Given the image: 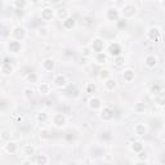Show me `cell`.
I'll use <instances>...</instances> for the list:
<instances>
[{"instance_id":"cell-42","label":"cell","mask_w":165,"mask_h":165,"mask_svg":"<svg viewBox=\"0 0 165 165\" xmlns=\"http://www.w3.org/2000/svg\"><path fill=\"white\" fill-rule=\"evenodd\" d=\"M123 62H124V58H123V57H117V59H116V65L119 66V65H121Z\"/></svg>"},{"instance_id":"cell-41","label":"cell","mask_w":165,"mask_h":165,"mask_svg":"<svg viewBox=\"0 0 165 165\" xmlns=\"http://www.w3.org/2000/svg\"><path fill=\"white\" fill-rule=\"evenodd\" d=\"M74 138H75L74 133H68V135H66V140L67 141H71V140H74Z\"/></svg>"},{"instance_id":"cell-39","label":"cell","mask_w":165,"mask_h":165,"mask_svg":"<svg viewBox=\"0 0 165 165\" xmlns=\"http://www.w3.org/2000/svg\"><path fill=\"white\" fill-rule=\"evenodd\" d=\"M111 138H112V135H111L110 132H103V133H102V140H103V141H110Z\"/></svg>"},{"instance_id":"cell-13","label":"cell","mask_w":165,"mask_h":165,"mask_svg":"<svg viewBox=\"0 0 165 165\" xmlns=\"http://www.w3.org/2000/svg\"><path fill=\"white\" fill-rule=\"evenodd\" d=\"M8 58H5L4 59V62H3V65H2V74L4 75V76H9V75H12L13 74V67L11 66V63L8 62Z\"/></svg>"},{"instance_id":"cell-31","label":"cell","mask_w":165,"mask_h":165,"mask_svg":"<svg viewBox=\"0 0 165 165\" xmlns=\"http://www.w3.org/2000/svg\"><path fill=\"white\" fill-rule=\"evenodd\" d=\"M26 80L29 83H36L38 81V75L35 72H29L27 76H26Z\"/></svg>"},{"instance_id":"cell-10","label":"cell","mask_w":165,"mask_h":165,"mask_svg":"<svg viewBox=\"0 0 165 165\" xmlns=\"http://www.w3.org/2000/svg\"><path fill=\"white\" fill-rule=\"evenodd\" d=\"M99 116H101V119L103 121H110V120L114 119V110L110 108V107H103L101 110Z\"/></svg>"},{"instance_id":"cell-1","label":"cell","mask_w":165,"mask_h":165,"mask_svg":"<svg viewBox=\"0 0 165 165\" xmlns=\"http://www.w3.org/2000/svg\"><path fill=\"white\" fill-rule=\"evenodd\" d=\"M120 11H121L120 12V16H123L124 20H126V18H133V17L138 13V7L134 3L129 2V3L123 4V7H121Z\"/></svg>"},{"instance_id":"cell-5","label":"cell","mask_w":165,"mask_h":165,"mask_svg":"<svg viewBox=\"0 0 165 165\" xmlns=\"http://www.w3.org/2000/svg\"><path fill=\"white\" fill-rule=\"evenodd\" d=\"M147 38L151 41H160L161 40V30L159 27H150L147 31Z\"/></svg>"},{"instance_id":"cell-24","label":"cell","mask_w":165,"mask_h":165,"mask_svg":"<svg viewBox=\"0 0 165 165\" xmlns=\"http://www.w3.org/2000/svg\"><path fill=\"white\" fill-rule=\"evenodd\" d=\"M163 92V86L160 85V84H158V83H155V84H152L151 85V89H150V93L151 94H154L155 97H158V95L160 94Z\"/></svg>"},{"instance_id":"cell-32","label":"cell","mask_w":165,"mask_h":165,"mask_svg":"<svg viewBox=\"0 0 165 165\" xmlns=\"http://www.w3.org/2000/svg\"><path fill=\"white\" fill-rule=\"evenodd\" d=\"M36 120L39 121V123H45V121L48 120V115L45 114V112H39V114L36 115Z\"/></svg>"},{"instance_id":"cell-12","label":"cell","mask_w":165,"mask_h":165,"mask_svg":"<svg viewBox=\"0 0 165 165\" xmlns=\"http://www.w3.org/2000/svg\"><path fill=\"white\" fill-rule=\"evenodd\" d=\"M88 105H89L90 110H93V111H97V110L102 108V101H101L98 97H94V95H93V97L89 99Z\"/></svg>"},{"instance_id":"cell-22","label":"cell","mask_w":165,"mask_h":165,"mask_svg":"<svg viewBox=\"0 0 165 165\" xmlns=\"http://www.w3.org/2000/svg\"><path fill=\"white\" fill-rule=\"evenodd\" d=\"M35 155V147H34L32 144H26L23 147V156H26V158H31V156Z\"/></svg>"},{"instance_id":"cell-43","label":"cell","mask_w":165,"mask_h":165,"mask_svg":"<svg viewBox=\"0 0 165 165\" xmlns=\"http://www.w3.org/2000/svg\"><path fill=\"white\" fill-rule=\"evenodd\" d=\"M22 165H32V163H31V160H25L22 163Z\"/></svg>"},{"instance_id":"cell-33","label":"cell","mask_w":165,"mask_h":165,"mask_svg":"<svg viewBox=\"0 0 165 165\" xmlns=\"http://www.w3.org/2000/svg\"><path fill=\"white\" fill-rule=\"evenodd\" d=\"M23 95H25V98L26 99H31L32 97H34V90L31 89V88H26L25 90H23Z\"/></svg>"},{"instance_id":"cell-40","label":"cell","mask_w":165,"mask_h":165,"mask_svg":"<svg viewBox=\"0 0 165 165\" xmlns=\"http://www.w3.org/2000/svg\"><path fill=\"white\" fill-rule=\"evenodd\" d=\"M146 158H147L146 152H143V151H142V152H140V159H141L140 161H144V160H146Z\"/></svg>"},{"instance_id":"cell-18","label":"cell","mask_w":165,"mask_h":165,"mask_svg":"<svg viewBox=\"0 0 165 165\" xmlns=\"http://www.w3.org/2000/svg\"><path fill=\"white\" fill-rule=\"evenodd\" d=\"M143 149H144V146H143V143H142L141 141H133L132 143H130V150L134 151V152H137V154L142 152Z\"/></svg>"},{"instance_id":"cell-29","label":"cell","mask_w":165,"mask_h":165,"mask_svg":"<svg viewBox=\"0 0 165 165\" xmlns=\"http://www.w3.org/2000/svg\"><path fill=\"white\" fill-rule=\"evenodd\" d=\"M110 75H111V72H110V70H107V68H105V70H102L99 71V79H103V80H107V79H110Z\"/></svg>"},{"instance_id":"cell-35","label":"cell","mask_w":165,"mask_h":165,"mask_svg":"<svg viewBox=\"0 0 165 165\" xmlns=\"http://www.w3.org/2000/svg\"><path fill=\"white\" fill-rule=\"evenodd\" d=\"M116 26H117V29H125L126 27V20L120 18L119 21H116Z\"/></svg>"},{"instance_id":"cell-17","label":"cell","mask_w":165,"mask_h":165,"mask_svg":"<svg viewBox=\"0 0 165 165\" xmlns=\"http://www.w3.org/2000/svg\"><path fill=\"white\" fill-rule=\"evenodd\" d=\"M134 77H135L134 70H132V68H126V70H124V72H123V79L126 83H132L134 80Z\"/></svg>"},{"instance_id":"cell-23","label":"cell","mask_w":165,"mask_h":165,"mask_svg":"<svg viewBox=\"0 0 165 165\" xmlns=\"http://www.w3.org/2000/svg\"><path fill=\"white\" fill-rule=\"evenodd\" d=\"M39 93L41 95H48L50 93V85L47 84V83H41L39 85Z\"/></svg>"},{"instance_id":"cell-7","label":"cell","mask_w":165,"mask_h":165,"mask_svg":"<svg viewBox=\"0 0 165 165\" xmlns=\"http://www.w3.org/2000/svg\"><path fill=\"white\" fill-rule=\"evenodd\" d=\"M144 65L147 68H155L159 65V57L155 54H149L144 58Z\"/></svg>"},{"instance_id":"cell-34","label":"cell","mask_w":165,"mask_h":165,"mask_svg":"<svg viewBox=\"0 0 165 165\" xmlns=\"http://www.w3.org/2000/svg\"><path fill=\"white\" fill-rule=\"evenodd\" d=\"M95 89H97V86H95V84H93V83H89L86 85V93L93 94V93H95Z\"/></svg>"},{"instance_id":"cell-6","label":"cell","mask_w":165,"mask_h":165,"mask_svg":"<svg viewBox=\"0 0 165 165\" xmlns=\"http://www.w3.org/2000/svg\"><path fill=\"white\" fill-rule=\"evenodd\" d=\"M12 35H13V39L14 40L21 41L26 36V29L22 27V26H16V27L12 30Z\"/></svg>"},{"instance_id":"cell-9","label":"cell","mask_w":165,"mask_h":165,"mask_svg":"<svg viewBox=\"0 0 165 165\" xmlns=\"http://www.w3.org/2000/svg\"><path fill=\"white\" fill-rule=\"evenodd\" d=\"M120 11L119 9H116V8H110V9H107V12H106V18L108 20V21H119L120 20Z\"/></svg>"},{"instance_id":"cell-15","label":"cell","mask_w":165,"mask_h":165,"mask_svg":"<svg viewBox=\"0 0 165 165\" xmlns=\"http://www.w3.org/2000/svg\"><path fill=\"white\" fill-rule=\"evenodd\" d=\"M53 124L56 126H58V128L59 126H63L66 124V116L63 114H56L53 116Z\"/></svg>"},{"instance_id":"cell-28","label":"cell","mask_w":165,"mask_h":165,"mask_svg":"<svg viewBox=\"0 0 165 165\" xmlns=\"http://www.w3.org/2000/svg\"><path fill=\"white\" fill-rule=\"evenodd\" d=\"M95 61H97V63H106L107 62V56L103 53H98L97 56H95Z\"/></svg>"},{"instance_id":"cell-26","label":"cell","mask_w":165,"mask_h":165,"mask_svg":"<svg viewBox=\"0 0 165 165\" xmlns=\"http://www.w3.org/2000/svg\"><path fill=\"white\" fill-rule=\"evenodd\" d=\"M105 86L107 90H114L116 88V81L114 79H107L105 80Z\"/></svg>"},{"instance_id":"cell-20","label":"cell","mask_w":165,"mask_h":165,"mask_svg":"<svg viewBox=\"0 0 165 165\" xmlns=\"http://www.w3.org/2000/svg\"><path fill=\"white\" fill-rule=\"evenodd\" d=\"M17 150H18V144L13 141H8L7 144H5V151L8 154H16Z\"/></svg>"},{"instance_id":"cell-30","label":"cell","mask_w":165,"mask_h":165,"mask_svg":"<svg viewBox=\"0 0 165 165\" xmlns=\"http://www.w3.org/2000/svg\"><path fill=\"white\" fill-rule=\"evenodd\" d=\"M40 137L43 138V140H50L52 134L49 132V129H41L40 130Z\"/></svg>"},{"instance_id":"cell-3","label":"cell","mask_w":165,"mask_h":165,"mask_svg":"<svg viewBox=\"0 0 165 165\" xmlns=\"http://www.w3.org/2000/svg\"><path fill=\"white\" fill-rule=\"evenodd\" d=\"M54 11L53 8H50V7H45V8H43L41 9V13H40V18L43 21H45V22H49L53 20V17H54Z\"/></svg>"},{"instance_id":"cell-36","label":"cell","mask_w":165,"mask_h":165,"mask_svg":"<svg viewBox=\"0 0 165 165\" xmlns=\"http://www.w3.org/2000/svg\"><path fill=\"white\" fill-rule=\"evenodd\" d=\"M48 27H40L39 29V35L40 36H43V38H45V36H48Z\"/></svg>"},{"instance_id":"cell-16","label":"cell","mask_w":165,"mask_h":165,"mask_svg":"<svg viewBox=\"0 0 165 165\" xmlns=\"http://www.w3.org/2000/svg\"><path fill=\"white\" fill-rule=\"evenodd\" d=\"M41 66H43V70H44V71L50 72V71L54 68V61L52 59V58H47V59L43 61Z\"/></svg>"},{"instance_id":"cell-14","label":"cell","mask_w":165,"mask_h":165,"mask_svg":"<svg viewBox=\"0 0 165 165\" xmlns=\"http://www.w3.org/2000/svg\"><path fill=\"white\" fill-rule=\"evenodd\" d=\"M133 130H134V133H135L137 135H140V137H143V135L147 134V126H146L143 123L135 124L134 128H133Z\"/></svg>"},{"instance_id":"cell-11","label":"cell","mask_w":165,"mask_h":165,"mask_svg":"<svg viewBox=\"0 0 165 165\" xmlns=\"http://www.w3.org/2000/svg\"><path fill=\"white\" fill-rule=\"evenodd\" d=\"M53 83H54L56 86H58V88H65V86L67 85V79H66L65 75L58 74L53 77Z\"/></svg>"},{"instance_id":"cell-25","label":"cell","mask_w":165,"mask_h":165,"mask_svg":"<svg viewBox=\"0 0 165 165\" xmlns=\"http://www.w3.org/2000/svg\"><path fill=\"white\" fill-rule=\"evenodd\" d=\"M49 161L48 156L47 155H38L36 156V164L38 165H47Z\"/></svg>"},{"instance_id":"cell-27","label":"cell","mask_w":165,"mask_h":165,"mask_svg":"<svg viewBox=\"0 0 165 165\" xmlns=\"http://www.w3.org/2000/svg\"><path fill=\"white\" fill-rule=\"evenodd\" d=\"M134 111L137 112V114H144V112H146V106L143 105V103L138 102V103L134 105Z\"/></svg>"},{"instance_id":"cell-2","label":"cell","mask_w":165,"mask_h":165,"mask_svg":"<svg viewBox=\"0 0 165 165\" xmlns=\"http://www.w3.org/2000/svg\"><path fill=\"white\" fill-rule=\"evenodd\" d=\"M107 52H108V54L111 57L117 58V57L121 56V52H123V49H121V45L119 44V43H111V44L108 45V48H107Z\"/></svg>"},{"instance_id":"cell-21","label":"cell","mask_w":165,"mask_h":165,"mask_svg":"<svg viewBox=\"0 0 165 165\" xmlns=\"http://www.w3.org/2000/svg\"><path fill=\"white\" fill-rule=\"evenodd\" d=\"M54 14L57 16V18L62 20V21H65L67 17H70V16H68V11L66 9V8H59V9H56Z\"/></svg>"},{"instance_id":"cell-4","label":"cell","mask_w":165,"mask_h":165,"mask_svg":"<svg viewBox=\"0 0 165 165\" xmlns=\"http://www.w3.org/2000/svg\"><path fill=\"white\" fill-rule=\"evenodd\" d=\"M90 50L92 52H95V53H102L103 52V48H105V41H103L101 38H97V39H94L92 41V44H90Z\"/></svg>"},{"instance_id":"cell-44","label":"cell","mask_w":165,"mask_h":165,"mask_svg":"<svg viewBox=\"0 0 165 165\" xmlns=\"http://www.w3.org/2000/svg\"><path fill=\"white\" fill-rule=\"evenodd\" d=\"M134 165H147V163H146V161H138V163H135Z\"/></svg>"},{"instance_id":"cell-8","label":"cell","mask_w":165,"mask_h":165,"mask_svg":"<svg viewBox=\"0 0 165 165\" xmlns=\"http://www.w3.org/2000/svg\"><path fill=\"white\" fill-rule=\"evenodd\" d=\"M7 47H8V50H9L11 53H13V54L20 53V52H21V49H22L21 43H20V41H17V40H14V39H12V40H9V41H8Z\"/></svg>"},{"instance_id":"cell-38","label":"cell","mask_w":165,"mask_h":165,"mask_svg":"<svg viewBox=\"0 0 165 165\" xmlns=\"http://www.w3.org/2000/svg\"><path fill=\"white\" fill-rule=\"evenodd\" d=\"M90 52H92V50H90V48H89V47H85V48H83V49H81V53H83V56H84V57H89V56L92 54Z\"/></svg>"},{"instance_id":"cell-19","label":"cell","mask_w":165,"mask_h":165,"mask_svg":"<svg viewBox=\"0 0 165 165\" xmlns=\"http://www.w3.org/2000/svg\"><path fill=\"white\" fill-rule=\"evenodd\" d=\"M75 25H76V21H75V18H72V17H67L65 21H62V26H63V29H66V30L74 29Z\"/></svg>"},{"instance_id":"cell-37","label":"cell","mask_w":165,"mask_h":165,"mask_svg":"<svg viewBox=\"0 0 165 165\" xmlns=\"http://www.w3.org/2000/svg\"><path fill=\"white\" fill-rule=\"evenodd\" d=\"M13 5H14V7H17L18 9H22L23 7L27 5V3H26V2H18V0H17V2H14V3H13Z\"/></svg>"}]
</instances>
